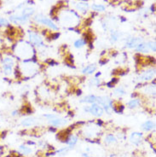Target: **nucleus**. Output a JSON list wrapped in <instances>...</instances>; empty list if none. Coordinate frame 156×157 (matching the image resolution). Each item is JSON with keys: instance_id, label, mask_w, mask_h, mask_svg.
<instances>
[{"instance_id": "obj_1", "label": "nucleus", "mask_w": 156, "mask_h": 157, "mask_svg": "<svg viewBox=\"0 0 156 157\" xmlns=\"http://www.w3.org/2000/svg\"><path fill=\"white\" fill-rule=\"evenodd\" d=\"M18 60L14 56L11 51H2L0 53V71L8 79L19 78L17 73Z\"/></svg>"}, {"instance_id": "obj_2", "label": "nucleus", "mask_w": 156, "mask_h": 157, "mask_svg": "<svg viewBox=\"0 0 156 157\" xmlns=\"http://www.w3.org/2000/svg\"><path fill=\"white\" fill-rule=\"evenodd\" d=\"M11 53L18 61H27L35 58V50L31 44L25 40H18L11 48Z\"/></svg>"}, {"instance_id": "obj_3", "label": "nucleus", "mask_w": 156, "mask_h": 157, "mask_svg": "<svg viewBox=\"0 0 156 157\" xmlns=\"http://www.w3.org/2000/svg\"><path fill=\"white\" fill-rule=\"evenodd\" d=\"M39 64L35 60H27V61H18L17 64V73L18 77L21 78H32L39 71Z\"/></svg>"}, {"instance_id": "obj_4", "label": "nucleus", "mask_w": 156, "mask_h": 157, "mask_svg": "<svg viewBox=\"0 0 156 157\" xmlns=\"http://www.w3.org/2000/svg\"><path fill=\"white\" fill-rule=\"evenodd\" d=\"M57 13H59L57 21L64 28H74L79 25V16L73 10H65L63 12L57 10Z\"/></svg>"}, {"instance_id": "obj_5", "label": "nucleus", "mask_w": 156, "mask_h": 157, "mask_svg": "<svg viewBox=\"0 0 156 157\" xmlns=\"http://www.w3.org/2000/svg\"><path fill=\"white\" fill-rule=\"evenodd\" d=\"M83 110L85 113H88L96 118H101L105 113L102 107L97 102L92 104H86L83 108Z\"/></svg>"}, {"instance_id": "obj_6", "label": "nucleus", "mask_w": 156, "mask_h": 157, "mask_svg": "<svg viewBox=\"0 0 156 157\" xmlns=\"http://www.w3.org/2000/svg\"><path fill=\"white\" fill-rule=\"evenodd\" d=\"M97 103L100 104L108 114H110L113 111V100L108 96H97Z\"/></svg>"}, {"instance_id": "obj_7", "label": "nucleus", "mask_w": 156, "mask_h": 157, "mask_svg": "<svg viewBox=\"0 0 156 157\" xmlns=\"http://www.w3.org/2000/svg\"><path fill=\"white\" fill-rule=\"evenodd\" d=\"M155 78V67H151L145 68L140 73L137 77V80L140 83H148Z\"/></svg>"}, {"instance_id": "obj_8", "label": "nucleus", "mask_w": 156, "mask_h": 157, "mask_svg": "<svg viewBox=\"0 0 156 157\" xmlns=\"http://www.w3.org/2000/svg\"><path fill=\"white\" fill-rule=\"evenodd\" d=\"M28 42L31 44L33 47L38 49H42L44 47V42L41 35H39L38 33L34 31H28Z\"/></svg>"}, {"instance_id": "obj_9", "label": "nucleus", "mask_w": 156, "mask_h": 157, "mask_svg": "<svg viewBox=\"0 0 156 157\" xmlns=\"http://www.w3.org/2000/svg\"><path fill=\"white\" fill-rule=\"evenodd\" d=\"M33 21H35L37 24H41L44 25V27H47L53 31H57L58 30V27L57 25L50 18H48L46 16H43V15H37L33 17Z\"/></svg>"}, {"instance_id": "obj_10", "label": "nucleus", "mask_w": 156, "mask_h": 157, "mask_svg": "<svg viewBox=\"0 0 156 157\" xmlns=\"http://www.w3.org/2000/svg\"><path fill=\"white\" fill-rule=\"evenodd\" d=\"M136 52L140 54H147L148 52H155V43L154 41L148 42H141L137 45V47L134 49Z\"/></svg>"}, {"instance_id": "obj_11", "label": "nucleus", "mask_w": 156, "mask_h": 157, "mask_svg": "<svg viewBox=\"0 0 156 157\" xmlns=\"http://www.w3.org/2000/svg\"><path fill=\"white\" fill-rule=\"evenodd\" d=\"M143 41V40L140 37H129L125 39V47L127 49H135L137 44Z\"/></svg>"}, {"instance_id": "obj_12", "label": "nucleus", "mask_w": 156, "mask_h": 157, "mask_svg": "<svg viewBox=\"0 0 156 157\" xmlns=\"http://www.w3.org/2000/svg\"><path fill=\"white\" fill-rule=\"evenodd\" d=\"M143 140V134L139 132H134L130 136V142L134 145L138 146Z\"/></svg>"}, {"instance_id": "obj_13", "label": "nucleus", "mask_w": 156, "mask_h": 157, "mask_svg": "<svg viewBox=\"0 0 156 157\" xmlns=\"http://www.w3.org/2000/svg\"><path fill=\"white\" fill-rule=\"evenodd\" d=\"M74 6H75V10L80 14H86L90 8L88 3L84 2V1H78V2L74 3Z\"/></svg>"}, {"instance_id": "obj_14", "label": "nucleus", "mask_w": 156, "mask_h": 157, "mask_svg": "<svg viewBox=\"0 0 156 157\" xmlns=\"http://www.w3.org/2000/svg\"><path fill=\"white\" fill-rule=\"evenodd\" d=\"M142 103L143 102H142V99L140 98H133L127 102L126 106L128 107L130 109H136L137 108L142 106Z\"/></svg>"}, {"instance_id": "obj_15", "label": "nucleus", "mask_w": 156, "mask_h": 157, "mask_svg": "<svg viewBox=\"0 0 156 157\" xmlns=\"http://www.w3.org/2000/svg\"><path fill=\"white\" fill-rule=\"evenodd\" d=\"M97 69V66L94 63H90L83 67L81 73L84 75H92L96 73Z\"/></svg>"}, {"instance_id": "obj_16", "label": "nucleus", "mask_w": 156, "mask_h": 157, "mask_svg": "<svg viewBox=\"0 0 156 157\" xmlns=\"http://www.w3.org/2000/svg\"><path fill=\"white\" fill-rule=\"evenodd\" d=\"M49 123L51 124V126H54V127H58V126H65L67 124V120L65 119H63V118L58 117V115H56L55 118L53 119H51L48 121Z\"/></svg>"}, {"instance_id": "obj_17", "label": "nucleus", "mask_w": 156, "mask_h": 157, "mask_svg": "<svg viewBox=\"0 0 156 157\" xmlns=\"http://www.w3.org/2000/svg\"><path fill=\"white\" fill-rule=\"evenodd\" d=\"M154 128H155V122L154 121H151V120L146 121L141 125V129L145 132H151L153 130H154Z\"/></svg>"}, {"instance_id": "obj_18", "label": "nucleus", "mask_w": 156, "mask_h": 157, "mask_svg": "<svg viewBox=\"0 0 156 157\" xmlns=\"http://www.w3.org/2000/svg\"><path fill=\"white\" fill-rule=\"evenodd\" d=\"M126 90L123 86H117L115 87L114 89H113V92H112V95H113V98H117V99H121V98H123L125 97V95H126Z\"/></svg>"}, {"instance_id": "obj_19", "label": "nucleus", "mask_w": 156, "mask_h": 157, "mask_svg": "<svg viewBox=\"0 0 156 157\" xmlns=\"http://www.w3.org/2000/svg\"><path fill=\"white\" fill-rule=\"evenodd\" d=\"M81 103L84 104H92V103H96L97 102V96L94 94H90L87 95L79 101Z\"/></svg>"}, {"instance_id": "obj_20", "label": "nucleus", "mask_w": 156, "mask_h": 157, "mask_svg": "<svg viewBox=\"0 0 156 157\" xmlns=\"http://www.w3.org/2000/svg\"><path fill=\"white\" fill-rule=\"evenodd\" d=\"M78 140V138L76 135L70 134V135H68V137H66V141H65V143H66L68 145V147H70V148L73 149L74 146L77 144Z\"/></svg>"}, {"instance_id": "obj_21", "label": "nucleus", "mask_w": 156, "mask_h": 157, "mask_svg": "<svg viewBox=\"0 0 156 157\" xmlns=\"http://www.w3.org/2000/svg\"><path fill=\"white\" fill-rule=\"evenodd\" d=\"M36 123V119L34 117H27L23 119L21 121V125L22 126H25V127H30V126H32L33 125H35Z\"/></svg>"}, {"instance_id": "obj_22", "label": "nucleus", "mask_w": 156, "mask_h": 157, "mask_svg": "<svg viewBox=\"0 0 156 157\" xmlns=\"http://www.w3.org/2000/svg\"><path fill=\"white\" fill-rule=\"evenodd\" d=\"M121 38V33L120 32L115 31V30H112L111 33H110V43L111 44H115L117 43L118 41Z\"/></svg>"}, {"instance_id": "obj_23", "label": "nucleus", "mask_w": 156, "mask_h": 157, "mask_svg": "<svg viewBox=\"0 0 156 157\" xmlns=\"http://www.w3.org/2000/svg\"><path fill=\"white\" fill-rule=\"evenodd\" d=\"M86 44H87V41L85 39V38H79L74 42V47L77 50H79L85 47Z\"/></svg>"}, {"instance_id": "obj_24", "label": "nucleus", "mask_w": 156, "mask_h": 157, "mask_svg": "<svg viewBox=\"0 0 156 157\" xmlns=\"http://www.w3.org/2000/svg\"><path fill=\"white\" fill-rule=\"evenodd\" d=\"M19 152L22 155H30L32 152V149L28 145H25V144H21L19 146Z\"/></svg>"}, {"instance_id": "obj_25", "label": "nucleus", "mask_w": 156, "mask_h": 157, "mask_svg": "<svg viewBox=\"0 0 156 157\" xmlns=\"http://www.w3.org/2000/svg\"><path fill=\"white\" fill-rule=\"evenodd\" d=\"M91 10L93 11L96 12H102L106 10V6L103 5L102 4H99V3H94L91 5Z\"/></svg>"}, {"instance_id": "obj_26", "label": "nucleus", "mask_w": 156, "mask_h": 157, "mask_svg": "<svg viewBox=\"0 0 156 157\" xmlns=\"http://www.w3.org/2000/svg\"><path fill=\"white\" fill-rule=\"evenodd\" d=\"M104 142L107 144H113L117 143V138L113 134H108L104 138Z\"/></svg>"}, {"instance_id": "obj_27", "label": "nucleus", "mask_w": 156, "mask_h": 157, "mask_svg": "<svg viewBox=\"0 0 156 157\" xmlns=\"http://www.w3.org/2000/svg\"><path fill=\"white\" fill-rule=\"evenodd\" d=\"M101 85V78H97V76H95L94 78H90V80H89V86H100Z\"/></svg>"}, {"instance_id": "obj_28", "label": "nucleus", "mask_w": 156, "mask_h": 157, "mask_svg": "<svg viewBox=\"0 0 156 157\" xmlns=\"http://www.w3.org/2000/svg\"><path fill=\"white\" fill-rule=\"evenodd\" d=\"M10 26V21L4 17H0V28H9Z\"/></svg>"}, {"instance_id": "obj_29", "label": "nucleus", "mask_w": 156, "mask_h": 157, "mask_svg": "<svg viewBox=\"0 0 156 157\" xmlns=\"http://www.w3.org/2000/svg\"><path fill=\"white\" fill-rule=\"evenodd\" d=\"M70 149H72V148H70V147H63L62 149H60L59 150H57L55 153L60 154V155H65V154H67V152H68Z\"/></svg>"}, {"instance_id": "obj_30", "label": "nucleus", "mask_w": 156, "mask_h": 157, "mask_svg": "<svg viewBox=\"0 0 156 157\" xmlns=\"http://www.w3.org/2000/svg\"><path fill=\"white\" fill-rule=\"evenodd\" d=\"M11 115L12 116H16V115H18V111H17V110H13L11 112Z\"/></svg>"}, {"instance_id": "obj_31", "label": "nucleus", "mask_w": 156, "mask_h": 157, "mask_svg": "<svg viewBox=\"0 0 156 157\" xmlns=\"http://www.w3.org/2000/svg\"><path fill=\"white\" fill-rule=\"evenodd\" d=\"M82 155L84 157H90V155H89V154H88V153H83Z\"/></svg>"}, {"instance_id": "obj_32", "label": "nucleus", "mask_w": 156, "mask_h": 157, "mask_svg": "<svg viewBox=\"0 0 156 157\" xmlns=\"http://www.w3.org/2000/svg\"><path fill=\"white\" fill-rule=\"evenodd\" d=\"M2 155V148H1V146H0V155Z\"/></svg>"}]
</instances>
